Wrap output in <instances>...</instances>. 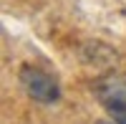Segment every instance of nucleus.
I'll return each mask as SVG.
<instances>
[{
  "instance_id": "obj_2",
  "label": "nucleus",
  "mask_w": 126,
  "mask_h": 124,
  "mask_svg": "<svg viewBox=\"0 0 126 124\" xmlns=\"http://www.w3.org/2000/svg\"><path fill=\"white\" fill-rule=\"evenodd\" d=\"M103 104L111 111V117L116 124H126V96L124 94H109L103 96Z\"/></svg>"
},
{
  "instance_id": "obj_3",
  "label": "nucleus",
  "mask_w": 126,
  "mask_h": 124,
  "mask_svg": "<svg viewBox=\"0 0 126 124\" xmlns=\"http://www.w3.org/2000/svg\"><path fill=\"white\" fill-rule=\"evenodd\" d=\"M98 124H116V122H98Z\"/></svg>"
},
{
  "instance_id": "obj_1",
  "label": "nucleus",
  "mask_w": 126,
  "mask_h": 124,
  "mask_svg": "<svg viewBox=\"0 0 126 124\" xmlns=\"http://www.w3.org/2000/svg\"><path fill=\"white\" fill-rule=\"evenodd\" d=\"M20 81H23V86L30 96L40 104H56L61 99V89L56 84V79L46 74V71H40L35 66H23L20 68Z\"/></svg>"
}]
</instances>
